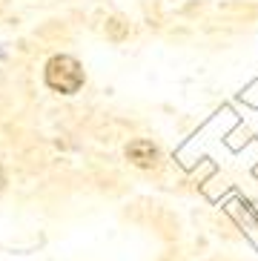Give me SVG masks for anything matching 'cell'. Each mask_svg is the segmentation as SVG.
<instances>
[{"instance_id":"6da1fadb","label":"cell","mask_w":258,"mask_h":261,"mask_svg":"<svg viewBox=\"0 0 258 261\" xmlns=\"http://www.w3.org/2000/svg\"><path fill=\"white\" fill-rule=\"evenodd\" d=\"M46 84L55 92L72 95L84 86V69H81V63L75 58L58 55V58H52V61L46 63Z\"/></svg>"},{"instance_id":"7a4b0ae2","label":"cell","mask_w":258,"mask_h":261,"mask_svg":"<svg viewBox=\"0 0 258 261\" xmlns=\"http://www.w3.org/2000/svg\"><path fill=\"white\" fill-rule=\"evenodd\" d=\"M126 158L129 161H135L138 167H152V164L158 161V149H155L152 141L138 138V141H132V144L126 146Z\"/></svg>"},{"instance_id":"3957f363","label":"cell","mask_w":258,"mask_h":261,"mask_svg":"<svg viewBox=\"0 0 258 261\" xmlns=\"http://www.w3.org/2000/svg\"><path fill=\"white\" fill-rule=\"evenodd\" d=\"M3 184H6V178H3V172H0V190H3Z\"/></svg>"}]
</instances>
